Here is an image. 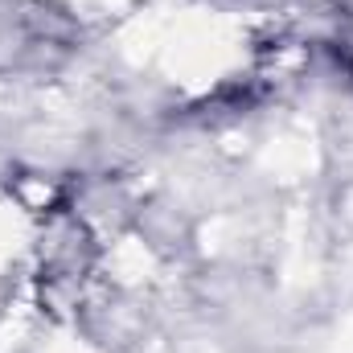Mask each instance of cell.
I'll return each instance as SVG.
<instances>
[{
    "instance_id": "1",
    "label": "cell",
    "mask_w": 353,
    "mask_h": 353,
    "mask_svg": "<svg viewBox=\"0 0 353 353\" xmlns=\"http://www.w3.org/2000/svg\"><path fill=\"white\" fill-rule=\"evenodd\" d=\"M337 62H341V70H345V74L353 79V37H350V41H341V46H337Z\"/></svg>"
}]
</instances>
